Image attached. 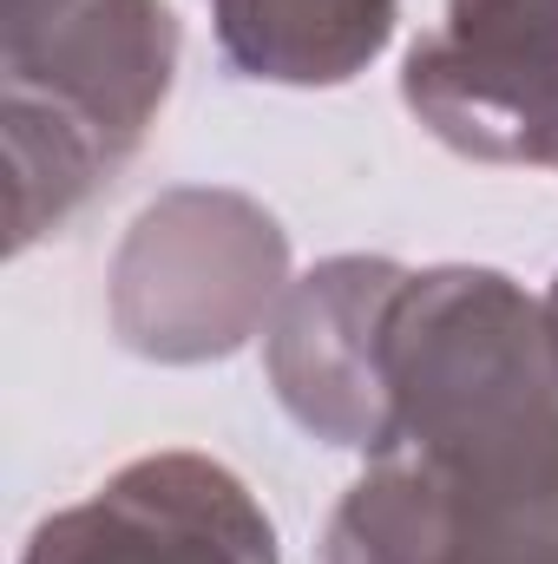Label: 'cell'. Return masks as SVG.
Here are the masks:
<instances>
[{
    "mask_svg": "<svg viewBox=\"0 0 558 564\" xmlns=\"http://www.w3.org/2000/svg\"><path fill=\"white\" fill-rule=\"evenodd\" d=\"M382 381L395 446L473 506L558 492V322L500 270H408Z\"/></svg>",
    "mask_w": 558,
    "mask_h": 564,
    "instance_id": "obj_1",
    "label": "cell"
},
{
    "mask_svg": "<svg viewBox=\"0 0 558 564\" xmlns=\"http://www.w3.org/2000/svg\"><path fill=\"white\" fill-rule=\"evenodd\" d=\"M178 13L164 0H73L33 46L7 53L13 250L60 230L164 112Z\"/></svg>",
    "mask_w": 558,
    "mask_h": 564,
    "instance_id": "obj_2",
    "label": "cell"
},
{
    "mask_svg": "<svg viewBox=\"0 0 558 564\" xmlns=\"http://www.w3.org/2000/svg\"><path fill=\"white\" fill-rule=\"evenodd\" d=\"M289 243L244 191H164L112 263V328L151 361H217L270 328Z\"/></svg>",
    "mask_w": 558,
    "mask_h": 564,
    "instance_id": "obj_3",
    "label": "cell"
},
{
    "mask_svg": "<svg viewBox=\"0 0 558 564\" xmlns=\"http://www.w3.org/2000/svg\"><path fill=\"white\" fill-rule=\"evenodd\" d=\"M401 99L480 164H546L558 139V0H447L401 66Z\"/></svg>",
    "mask_w": 558,
    "mask_h": 564,
    "instance_id": "obj_4",
    "label": "cell"
},
{
    "mask_svg": "<svg viewBox=\"0 0 558 564\" xmlns=\"http://www.w3.org/2000/svg\"><path fill=\"white\" fill-rule=\"evenodd\" d=\"M20 564H277V532L230 466L151 453L53 512Z\"/></svg>",
    "mask_w": 558,
    "mask_h": 564,
    "instance_id": "obj_5",
    "label": "cell"
},
{
    "mask_svg": "<svg viewBox=\"0 0 558 564\" xmlns=\"http://www.w3.org/2000/svg\"><path fill=\"white\" fill-rule=\"evenodd\" d=\"M401 263L388 257H335L302 282H289L277 322L264 328L270 381L282 408L329 446L382 459L395 446V408L382 381V328L401 289Z\"/></svg>",
    "mask_w": 558,
    "mask_h": 564,
    "instance_id": "obj_6",
    "label": "cell"
},
{
    "mask_svg": "<svg viewBox=\"0 0 558 564\" xmlns=\"http://www.w3.org/2000/svg\"><path fill=\"white\" fill-rule=\"evenodd\" d=\"M401 0H211L217 46L244 79L342 86L395 33Z\"/></svg>",
    "mask_w": 558,
    "mask_h": 564,
    "instance_id": "obj_7",
    "label": "cell"
},
{
    "mask_svg": "<svg viewBox=\"0 0 558 564\" xmlns=\"http://www.w3.org/2000/svg\"><path fill=\"white\" fill-rule=\"evenodd\" d=\"M60 13H73V0H7V53L33 46Z\"/></svg>",
    "mask_w": 558,
    "mask_h": 564,
    "instance_id": "obj_8",
    "label": "cell"
},
{
    "mask_svg": "<svg viewBox=\"0 0 558 564\" xmlns=\"http://www.w3.org/2000/svg\"><path fill=\"white\" fill-rule=\"evenodd\" d=\"M546 308H552V322H558V282H552V295H546Z\"/></svg>",
    "mask_w": 558,
    "mask_h": 564,
    "instance_id": "obj_9",
    "label": "cell"
}]
</instances>
